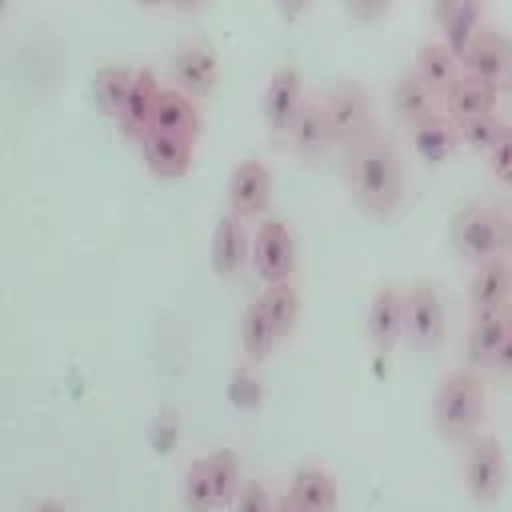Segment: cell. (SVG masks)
Listing matches in <instances>:
<instances>
[{"mask_svg": "<svg viewBox=\"0 0 512 512\" xmlns=\"http://www.w3.org/2000/svg\"><path fill=\"white\" fill-rule=\"evenodd\" d=\"M252 268L264 284L292 280V272H296V236H292L288 220L264 216L256 224V232H252Z\"/></svg>", "mask_w": 512, "mask_h": 512, "instance_id": "obj_6", "label": "cell"}, {"mask_svg": "<svg viewBox=\"0 0 512 512\" xmlns=\"http://www.w3.org/2000/svg\"><path fill=\"white\" fill-rule=\"evenodd\" d=\"M344 8H348L352 20H360V24H376V20L388 16L392 0H344Z\"/></svg>", "mask_w": 512, "mask_h": 512, "instance_id": "obj_33", "label": "cell"}, {"mask_svg": "<svg viewBox=\"0 0 512 512\" xmlns=\"http://www.w3.org/2000/svg\"><path fill=\"white\" fill-rule=\"evenodd\" d=\"M452 248L472 268L496 256H512V212L500 204H468L448 224Z\"/></svg>", "mask_w": 512, "mask_h": 512, "instance_id": "obj_3", "label": "cell"}, {"mask_svg": "<svg viewBox=\"0 0 512 512\" xmlns=\"http://www.w3.org/2000/svg\"><path fill=\"white\" fill-rule=\"evenodd\" d=\"M152 128H164V132H176V136L196 140L200 128H204L200 108H196V96H188V92H180V88H160Z\"/></svg>", "mask_w": 512, "mask_h": 512, "instance_id": "obj_22", "label": "cell"}, {"mask_svg": "<svg viewBox=\"0 0 512 512\" xmlns=\"http://www.w3.org/2000/svg\"><path fill=\"white\" fill-rule=\"evenodd\" d=\"M464 4H468V0H432V20H436V28H440L452 12H460Z\"/></svg>", "mask_w": 512, "mask_h": 512, "instance_id": "obj_35", "label": "cell"}, {"mask_svg": "<svg viewBox=\"0 0 512 512\" xmlns=\"http://www.w3.org/2000/svg\"><path fill=\"white\" fill-rule=\"evenodd\" d=\"M416 76L444 100L448 96V88L464 76V60L444 44V40H428L420 52H416Z\"/></svg>", "mask_w": 512, "mask_h": 512, "instance_id": "obj_21", "label": "cell"}, {"mask_svg": "<svg viewBox=\"0 0 512 512\" xmlns=\"http://www.w3.org/2000/svg\"><path fill=\"white\" fill-rule=\"evenodd\" d=\"M508 132H512V124H508L500 112H488V116H476V120H464V124H460L464 144L476 148V152H484V156H488Z\"/></svg>", "mask_w": 512, "mask_h": 512, "instance_id": "obj_29", "label": "cell"}, {"mask_svg": "<svg viewBox=\"0 0 512 512\" xmlns=\"http://www.w3.org/2000/svg\"><path fill=\"white\" fill-rule=\"evenodd\" d=\"M260 304H264V312H268L276 336L288 340V336L296 332V324H300V292H296V284H292V280L268 284V288L260 292Z\"/></svg>", "mask_w": 512, "mask_h": 512, "instance_id": "obj_27", "label": "cell"}, {"mask_svg": "<svg viewBox=\"0 0 512 512\" xmlns=\"http://www.w3.org/2000/svg\"><path fill=\"white\" fill-rule=\"evenodd\" d=\"M508 328H512V304L488 308V312H472V324H468V336H464L468 368L492 372V360H496V352H500Z\"/></svg>", "mask_w": 512, "mask_h": 512, "instance_id": "obj_11", "label": "cell"}, {"mask_svg": "<svg viewBox=\"0 0 512 512\" xmlns=\"http://www.w3.org/2000/svg\"><path fill=\"white\" fill-rule=\"evenodd\" d=\"M404 340L420 352H432L444 340V304L428 280H420L404 292Z\"/></svg>", "mask_w": 512, "mask_h": 512, "instance_id": "obj_7", "label": "cell"}, {"mask_svg": "<svg viewBox=\"0 0 512 512\" xmlns=\"http://www.w3.org/2000/svg\"><path fill=\"white\" fill-rule=\"evenodd\" d=\"M276 328H272V320H268V312H264V304H260V296L244 308V316H240V348H244V356L252 360V364H264L268 356H272V348H276Z\"/></svg>", "mask_w": 512, "mask_h": 512, "instance_id": "obj_26", "label": "cell"}, {"mask_svg": "<svg viewBox=\"0 0 512 512\" xmlns=\"http://www.w3.org/2000/svg\"><path fill=\"white\" fill-rule=\"evenodd\" d=\"M156 100H160V84H156V76H152L148 68H140V72H136V84H132V92H128V104H124V112L116 116L124 140H136V144L144 140V132L152 128V116H156Z\"/></svg>", "mask_w": 512, "mask_h": 512, "instance_id": "obj_20", "label": "cell"}, {"mask_svg": "<svg viewBox=\"0 0 512 512\" xmlns=\"http://www.w3.org/2000/svg\"><path fill=\"white\" fill-rule=\"evenodd\" d=\"M460 476H464V488L476 504H496L500 492H504V480H508V460H504V448L492 432H476L464 448V460H460Z\"/></svg>", "mask_w": 512, "mask_h": 512, "instance_id": "obj_4", "label": "cell"}, {"mask_svg": "<svg viewBox=\"0 0 512 512\" xmlns=\"http://www.w3.org/2000/svg\"><path fill=\"white\" fill-rule=\"evenodd\" d=\"M368 340L380 356H388L404 340V292L396 284H380L368 300Z\"/></svg>", "mask_w": 512, "mask_h": 512, "instance_id": "obj_14", "label": "cell"}, {"mask_svg": "<svg viewBox=\"0 0 512 512\" xmlns=\"http://www.w3.org/2000/svg\"><path fill=\"white\" fill-rule=\"evenodd\" d=\"M172 80H176L180 92H188L196 100L200 96H212V88L220 84V60H216V52L208 44H196V40L180 44L176 56H172Z\"/></svg>", "mask_w": 512, "mask_h": 512, "instance_id": "obj_12", "label": "cell"}, {"mask_svg": "<svg viewBox=\"0 0 512 512\" xmlns=\"http://www.w3.org/2000/svg\"><path fill=\"white\" fill-rule=\"evenodd\" d=\"M348 184H352L356 204L368 216L388 220L400 208V196H404V160H400L396 144L376 140V136L356 144L352 164H348Z\"/></svg>", "mask_w": 512, "mask_h": 512, "instance_id": "obj_1", "label": "cell"}, {"mask_svg": "<svg viewBox=\"0 0 512 512\" xmlns=\"http://www.w3.org/2000/svg\"><path fill=\"white\" fill-rule=\"evenodd\" d=\"M324 112H328V124H332V136L336 144L344 148H356L368 140V128H372V96L360 80H340L328 88L324 96Z\"/></svg>", "mask_w": 512, "mask_h": 512, "instance_id": "obj_5", "label": "cell"}, {"mask_svg": "<svg viewBox=\"0 0 512 512\" xmlns=\"http://www.w3.org/2000/svg\"><path fill=\"white\" fill-rule=\"evenodd\" d=\"M500 88L496 84H488V80H480V76H472V72H464L452 88H448V96H444V112L452 116V120H476V116H488V112H496V104H500Z\"/></svg>", "mask_w": 512, "mask_h": 512, "instance_id": "obj_19", "label": "cell"}, {"mask_svg": "<svg viewBox=\"0 0 512 512\" xmlns=\"http://www.w3.org/2000/svg\"><path fill=\"white\" fill-rule=\"evenodd\" d=\"M464 72L496 84L500 92H512V40L496 28H480L476 40L464 48Z\"/></svg>", "mask_w": 512, "mask_h": 512, "instance_id": "obj_8", "label": "cell"}, {"mask_svg": "<svg viewBox=\"0 0 512 512\" xmlns=\"http://www.w3.org/2000/svg\"><path fill=\"white\" fill-rule=\"evenodd\" d=\"M140 8H160V4H168V0H136Z\"/></svg>", "mask_w": 512, "mask_h": 512, "instance_id": "obj_40", "label": "cell"}, {"mask_svg": "<svg viewBox=\"0 0 512 512\" xmlns=\"http://www.w3.org/2000/svg\"><path fill=\"white\" fill-rule=\"evenodd\" d=\"M168 4H172L176 12H184V16H192V12H200L208 0H168Z\"/></svg>", "mask_w": 512, "mask_h": 512, "instance_id": "obj_38", "label": "cell"}, {"mask_svg": "<svg viewBox=\"0 0 512 512\" xmlns=\"http://www.w3.org/2000/svg\"><path fill=\"white\" fill-rule=\"evenodd\" d=\"M32 512H68V504L64 500H40Z\"/></svg>", "mask_w": 512, "mask_h": 512, "instance_id": "obj_39", "label": "cell"}, {"mask_svg": "<svg viewBox=\"0 0 512 512\" xmlns=\"http://www.w3.org/2000/svg\"><path fill=\"white\" fill-rule=\"evenodd\" d=\"M408 136H412L416 156L428 160V164H444V160H452L456 148L464 144V136H460V120H452L448 112H432L428 120L412 124Z\"/></svg>", "mask_w": 512, "mask_h": 512, "instance_id": "obj_16", "label": "cell"}, {"mask_svg": "<svg viewBox=\"0 0 512 512\" xmlns=\"http://www.w3.org/2000/svg\"><path fill=\"white\" fill-rule=\"evenodd\" d=\"M288 492H292L304 508H312V512H336V504H340L336 476H332L328 468H320V464H300V468L292 472V480H288Z\"/></svg>", "mask_w": 512, "mask_h": 512, "instance_id": "obj_23", "label": "cell"}, {"mask_svg": "<svg viewBox=\"0 0 512 512\" xmlns=\"http://www.w3.org/2000/svg\"><path fill=\"white\" fill-rule=\"evenodd\" d=\"M208 472H212V488H216V504H236L240 492V456L232 448H216L208 456Z\"/></svg>", "mask_w": 512, "mask_h": 512, "instance_id": "obj_28", "label": "cell"}, {"mask_svg": "<svg viewBox=\"0 0 512 512\" xmlns=\"http://www.w3.org/2000/svg\"><path fill=\"white\" fill-rule=\"evenodd\" d=\"M492 372L512 376V328H508V336H504V344H500V352H496V360H492Z\"/></svg>", "mask_w": 512, "mask_h": 512, "instance_id": "obj_34", "label": "cell"}, {"mask_svg": "<svg viewBox=\"0 0 512 512\" xmlns=\"http://www.w3.org/2000/svg\"><path fill=\"white\" fill-rule=\"evenodd\" d=\"M488 412V384L476 368H452L440 376L436 392H432V424L444 440L452 444H468Z\"/></svg>", "mask_w": 512, "mask_h": 512, "instance_id": "obj_2", "label": "cell"}, {"mask_svg": "<svg viewBox=\"0 0 512 512\" xmlns=\"http://www.w3.org/2000/svg\"><path fill=\"white\" fill-rule=\"evenodd\" d=\"M232 508L236 512H276V500H272V492H268L264 480H244Z\"/></svg>", "mask_w": 512, "mask_h": 512, "instance_id": "obj_31", "label": "cell"}, {"mask_svg": "<svg viewBox=\"0 0 512 512\" xmlns=\"http://www.w3.org/2000/svg\"><path fill=\"white\" fill-rule=\"evenodd\" d=\"M436 92L416 76V72H408V76H400L396 80V88H392V112H396V120L400 124H420V120H428L432 112H436Z\"/></svg>", "mask_w": 512, "mask_h": 512, "instance_id": "obj_25", "label": "cell"}, {"mask_svg": "<svg viewBox=\"0 0 512 512\" xmlns=\"http://www.w3.org/2000/svg\"><path fill=\"white\" fill-rule=\"evenodd\" d=\"M512 304V260L496 256L476 264L472 280H468V308L472 312H488V308H504Z\"/></svg>", "mask_w": 512, "mask_h": 512, "instance_id": "obj_17", "label": "cell"}, {"mask_svg": "<svg viewBox=\"0 0 512 512\" xmlns=\"http://www.w3.org/2000/svg\"><path fill=\"white\" fill-rule=\"evenodd\" d=\"M304 100H308V96H304V80H300L296 64H280V68L268 76V84H264V100H260L264 124H268L272 132L288 136V128H292V120L300 116Z\"/></svg>", "mask_w": 512, "mask_h": 512, "instance_id": "obj_10", "label": "cell"}, {"mask_svg": "<svg viewBox=\"0 0 512 512\" xmlns=\"http://www.w3.org/2000/svg\"><path fill=\"white\" fill-rule=\"evenodd\" d=\"M276 512H312V508H304V504L284 488V496H276Z\"/></svg>", "mask_w": 512, "mask_h": 512, "instance_id": "obj_37", "label": "cell"}, {"mask_svg": "<svg viewBox=\"0 0 512 512\" xmlns=\"http://www.w3.org/2000/svg\"><path fill=\"white\" fill-rule=\"evenodd\" d=\"M192 144L196 140H188V136H176V132H164V128H148L144 140H140V156H144L152 176L180 180L192 168Z\"/></svg>", "mask_w": 512, "mask_h": 512, "instance_id": "obj_13", "label": "cell"}, {"mask_svg": "<svg viewBox=\"0 0 512 512\" xmlns=\"http://www.w3.org/2000/svg\"><path fill=\"white\" fill-rule=\"evenodd\" d=\"M132 84H136V72H132V68H120V64L100 68V72L92 76V84H88V100H92L96 112H104V116L116 120V116L124 112V104H128Z\"/></svg>", "mask_w": 512, "mask_h": 512, "instance_id": "obj_24", "label": "cell"}, {"mask_svg": "<svg viewBox=\"0 0 512 512\" xmlns=\"http://www.w3.org/2000/svg\"><path fill=\"white\" fill-rule=\"evenodd\" d=\"M244 264H252V232L244 216L228 212L212 232V268L216 276H236Z\"/></svg>", "mask_w": 512, "mask_h": 512, "instance_id": "obj_15", "label": "cell"}, {"mask_svg": "<svg viewBox=\"0 0 512 512\" xmlns=\"http://www.w3.org/2000/svg\"><path fill=\"white\" fill-rule=\"evenodd\" d=\"M488 172H492V180L496 184H504V188H512V132L488 152Z\"/></svg>", "mask_w": 512, "mask_h": 512, "instance_id": "obj_32", "label": "cell"}, {"mask_svg": "<svg viewBox=\"0 0 512 512\" xmlns=\"http://www.w3.org/2000/svg\"><path fill=\"white\" fill-rule=\"evenodd\" d=\"M308 4H312V0H276V8H280V16H284L288 24H292V20H300V16L308 12Z\"/></svg>", "mask_w": 512, "mask_h": 512, "instance_id": "obj_36", "label": "cell"}, {"mask_svg": "<svg viewBox=\"0 0 512 512\" xmlns=\"http://www.w3.org/2000/svg\"><path fill=\"white\" fill-rule=\"evenodd\" d=\"M184 508L188 512H212L216 504V488H212V472H208V456L192 460L184 472Z\"/></svg>", "mask_w": 512, "mask_h": 512, "instance_id": "obj_30", "label": "cell"}, {"mask_svg": "<svg viewBox=\"0 0 512 512\" xmlns=\"http://www.w3.org/2000/svg\"><path fill=\"white\" fill-rule=\"evenodd\" d=\"M288 144H292V152L304 156V160H320V156L336 144L332 124H328V112H324V100H304L300 116H296L292 128H288Z\"/></svg>", "mask_w": 512, "mask_h": 512, "instance_id": "obj_18", "label": "cell"}, {"mask_svg": "<svg viewBox=\"0 0 512 512\" xmlns=\"http://www.w3.org/2000/svg\"><path fill=\"white\" fill-rule=\"evenodd\" d=\"M272 208V172L260 160H240L228 176V212L244 220H264Z\"/></svg>", "mask_w": 512, "mask_h": 512, "instance_id": "obj_9", "label": "cell"}]
</instances>
